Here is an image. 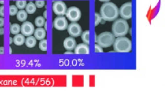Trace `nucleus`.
Masks as SVG:
<instances>
[{
    "label": "nucleus",
    "instance_id": "7c9ffc66",
    "mask_svg": "<svg viewBox=\"0 0 165 91\" xmlns=\"http://www.w3.org/2000/svg\"><path fill=\"white\" fill-rule=\"evenodd\" d=\"M44 18H47V12L46 11H45V12H44Z\"/></svg>",
    "mask_w": 165,
    "mask_h": 91
},
{
    "label": "nucleus",
    "instance_id": "39448f33",
    "mask_svg": "<svg viewBox=\"0 0 165 91\" xmlns=\"http://www.w3.org/2000/svg\"><path fill=\"white\" fill-rule=\"evenodd\" d=\"M65 15L69 21L72 22H76L80 20L81 17V12L78 8L75 6H71L67 9Z\"/></svg>",
    "mask_w": 165,
    "mask_h": 91
},
{
    "label": "nucleus",
    "instance_id": "5701e85b",
    "mask_svg": "<svg viewBox=\"0 0 165 91\" xmlns=\"http://www.w3.org/2000/svg\"><path fill=\"white\" fill-rule=\"evenodd\" d=\"M102 19V18L100 14H98V12H96V13L95 14V26H98V25L101 23Z\"/></svg>",
    "mask_w": 165,
    "mask_h": 91
},
{
    "label": "nucleus",
    "instance_id": "2eb2a0df",
    "mask_svg": "<svg viewBox=\"0 0 165 91\" xmlns=\"http://www.w3.org/2000/svg\"><path fill=\"white\" fill-rule=\"evenodd\" d=\"M25 45L27 46L28 47H34L35 45H36V38L33 36H29L25 38Z\"/></svg>",
    "mask_w": 165,
    "mask_h": 91
},
{
    "label": "nucleus",
    "instance_id": "cd10ccee",
    "mask_svg": "<svg viewBox=\"0 0 165 91\" xmlns=\"http://www.w3.org/2000/svg\"><path fill=\"white\" fill-rule=\"evenodd\" d=\"M4 24H5V21H4V18L2 17V18H0V28L3 27Z\"/></svg>",
    "mask_w": 165,
    "mask_h": 91
},
{
    "label": "nucleus",
    "instance_id": "f8f14e48",
    "mask_svg": "<svg viewBox=\"0 0 165 91\" xmlns=\"http://www.w3.org/2000/svg\"><path fill=\"white\" fill-rule=\"evenodd\" d=\"M76 41L73 37H68L64 41V47L68 50H72L76 47Z\"/></svg>",
    "mask_w": 165,
    "mask_h": 91
},
{
    "label": "nucleus",
    "instance_id": "b1692460",
    "mask_svg": "<svg viewBox=\"0 0 165 91\" xmlns=\"http://www.w3.org/2000/svg\"><path fill=\"white\" fill-rule=\"evenodd\" d=\"M17 12H18V8L15 5H10V7H9V14H10V15H15L17 14Z\"/></svg>",
    "mask_w": 165,
    "mask_h": 91
},
{
    "label": "nucleus",
    "instance_id": "7ed1b4c3",
    "mask_svg": "<svg viewBox=\"0 0 165 91\" xmlns=\"http://www.w3.org/2000/svg\"><path fill=\"white\" fill-rule=\"evenodd\" d=\"M114 50L116 52L119 53H127L131 50L132 48V43L131 41L124 37H117L114 42Z\"/></svg>",
    "mask_w": 165,
    "mask_h": 91
},
{
    "label": "nucleus",
    "instance_id": "ddd939ff",
    "mask_svg": "<svg viewBox=\"0 0 165 91\" xmlns=\"http://www.w3.org/2000/svg\"><path fill=\"white\" fill-rule=\"evenodd\" d=\"M46 36V32L45 29L42 28H39L34 32V37L36 38V40H42L45 38Z\"/></svg>",
    "mask_w": 165,
    "mask_h": 91
},
{
    "label": "nucleus",
    "instance_id": "423d86ee",
    "mask_svg": "<svg viewBox=\"0 0 165 91\" xmlns=\"http://www.w3.org/2000/svg\"><path fill=\"white\" fill-rule=\"evenodd\" d=\"M119 14L121 17V18L124 19H130L132 17V3L131 2H126L123 4L120 9H119Z\"/></svg>",
    "mask_w": 165,
    "mask_h": 91
},
{
    "label": "nucleus",
    "instance_id": "9b49d317",
    "mask_svg": "<svg viewBox=\"0 0 165 91\" xmlns=\"http://www.w3.org/2000/svg\"><path fill=\"white\" fill-rule=\"evenodd\" d=\"M90 53V47L88 45L81 43L76 45L75 48V54H89Z\"/></svg>",
    "mask_w": 165,
    "mask_h": 91
},
{
    "label": "nucleus",
    "instance_id": "c85d7f7f",
    "mask_svg": "<svg viewBox=\"0 0 165 91\" xmlns=\"http://www.w3.org/2000/svg\"><path fill=\"white\" fill-rule=\"evenodd\" d=\"M0 54H4V47H0Z\"/></svg>",
    "mask_w": 165,
    "mask_h": 91
},
{
    "label": "nucleus",
    "instance_id": "473e14b6",
    "mask_svg": "<svg viewBox=\"0 0 165 91\" xmlns=\"http://www.w3.org/2000/svg\"><path fill=\"white\" fill-rule=\"evenodd\" d=\"M72 54V52H70V51H67V52H65V54Z\"/></svg>",
    "mask_w": 165,
    "mask_h": 91
},
{
    "label": "nucleus",
    "instance_id": "bb28decb",
    "mask_svg": "<svg viewBox=\"0 0 165 91\" xmlns=\"http://www.w3.org/2000/svg\"><path fill=\"white\" fill-rule=\"evenodd\" d=\"M4 15H5V13H4V6L2 5V6H0V16L3 17Z\"/></svg>",
    "mask_w": 165,
    "mask_h": 91
},
{
    "label": "nucleus",
    "instance_id": "4468645a",
    "mask_svg": "<svg viewBox=\"0 0 165 91\" xmlns=\"http://www.w3.org/2000/svg\"><path fill=\"white\" fill-rule=\"evenodd\" d=\"M25 36L22 34H17L15 35V37L13 38V43L17 46L22 45L25 43Z\"/></svg>",
    "mask_w": 165,
    "mask_h": 91
},
{
    "label": "nucleus",
    "instance_id": "2f4dec72",
    "mask_svg": "<svg viewBox=\"0 0 165 91\" xmlns=\"http://www.w3.org/2000/svg\"><path fill=\"white\" fill-rule=\"evenodd\" d=\"M100 2H109L110 0H99Z\"/></svg>",
    "mask_w": 165,
    "mask_h": 91
},
{
    "label": "nucleus",
    "instance_id": "f3484780",
    "mask_svg": "<svg viewBox=\"0 0 165 91\" xmlns=\"http://www.w3.org/2000/svg\"><path fill=\"white\" fill-rule=\"evenodd\" d=\"M36 8H37V7H36L35 4L34 2H29V3L26 5V6H25V11H26V12L29 13V14H33V13L35 12Z\"/></svg>",
    "mask_w": 165,
    "mask_h": 91
},
{
    "label": "nucleus",
    "instance_id": "c756f323",
    "mask_svg": "<svg viewBox=\"0 0 165 91\" xmlns=\"http://www.w3.org/2000/svg\"><path fill=\"white\" fill-rule=\"evenodd\" d=\"M3 34H4V29L2 27V28H0V35H2Z\"/></svg>",
    "mask_w": 165,
    "mask_h": 91
},
{
    "label": "nucleus",
    "instance_id": "4be33fe9",
    "mask_svg": "<svg viewBox=\"0 0 165 91\" xmlns=\"http://www.w3.org/2000/svg\"><path fill=\"white\" fill-rule=\"evenodd\" d=\"M39 48L42 50V51H46L47 50V40L46 39H42L41 40L40 43H39Z\"/></svg>",
    "mask_w": 165,
    "mask_h": 91
},
{
    "label": "nucleus",
    "instance_id": "f03ea898",
    "mask_svg": "<svg viewBox=\"0 0 165 91\" xmlns=\"http://www.w3.org/2000/svg\"><path fill=\"white\" fill-rule=\"evenodd\" d=\"M129 31V25L124 18H117L112 25V34L115 37L125 36Z\"/></svg>",
    "mask_w": 165,
    "mask_h": 91
},
{
    "label": "nucleus",
    "instance_id": "0eeeda50",
    "mask_svg": "<svg viewBox=\"0 0 165 91\" xmlns=\"http://www.w3.org/2000/svg\"><path fill=\"white\" fill-rule=\"evenodd\" d=\"M68 32L70 35V36L75 38V37H79L81 36L82 33L81 28L79 24L77 22H72L71 24H68Z\"/></svg>",
    "mask_w": 165,
    "mask_h": 91
},
{
    "label": "nucleus",
    "instance_id": "6e6552de",
    "mask_svg": "<svg viewBox=\"0 0 165 91\" xmlns=\"http://www.w3.org/2000/svg\"><path fill=\"white\" fill-rule=\"evenodd\" d=\"M52 9L54 13L57 15L59 16H63L65 15L66 11H67V6L65 3L62 1H55L52 6Z\"/></svg>",
    "mask_w": 165,
    "mask_h": 91
},
{
    "label": "nucleus",
    "instance_id": "393cba45",
    "mask_svg": "<svg viewBox=\"0 0 165 91\" xmlns=\"http://www.w3.org/2000/svg\"><path fill=\"white\" fill-rule=\"evenodd\" d=\"M45 1H43V0H36L35 1V5H36V7H38V8H42L44 5H45Z\"/></svg>",
    "mask_w": 165,
    "mask_h": 91
},
{
    "label": "nucleus",
    "instance_id": "f704fd0d",
    "mask_svg": "<svg viewBox=\"0 0 165 91\" xmlns=\"http://www.w3.org/2000/svg\"><path fill=\"white\" fill-rule=\"evenodd\" d=\"M0 3H2V4H3V3H4V2H3V1H0Z\"/></svg>",
    "mask_w": 165,
    "mask_h": 91
},
{
    "label": "nucleus",
    "instance_id": "6ab92c4d",
    "mask_svg": "<svg viewBox=\"0 0 165 91\" xmlns=\"http://www.w3.org/2000/svg\"><path fill=\"white\" fill-rule=\"evenodd\" d=\"M46 22L45 18L42 16H39L35 18V25L39 27V28H42L43 27V25H45V23Z\"/></svg>",
    "mask_w": 165,
    "mask_h": 91
},
{
    "label": "nucleus",
    "instance_id": "72a5a7b5",
    "mask_svg": "<svg viewBox=\"0 0 165 91\" xmlns=\"http://www.w3.org/2000/svg\"><path fill=\"white\" fill-rule=\"evenodd\" d=\"M12 38H10V44H12Z\"/></svg>",
    "mask_w": 165,
    "mask_h": 91
},
{
    "label": "nucleus",
    "instance_id": "dca6fc26",
    "mask_svg": "<svg viewBox=\"0 0 165 91\" xmlns=\"http://www.w3.org/2000/svg\"><path fill=\"white\" fill-rule=\"evenodd\" d=\"M17 15V19L20 22H25V20L27 19L28 17V13L26 12V11L21 9L20 11H19L16 14Z\"/></svg>",
    "mask_w": 165,
    "mask_h": 91
},
{
    "label": "nucleus",
    "instance_id": "a211bd4d",
    "mask_svg": "<svg viewBox=\"0 0 165 91\" xmlns=\"http://www.w3.org/2000/svg\"><path fill=\"white\" fill-rule=\"evenodd\" d=\"M21 32V26L19 24L14 23L10 25V32L12 35H17Z\"/></svg>",
    "mask_w": 165,
    "mask_h": 91
},
{
    "label": "nucleus",
    "instance_id": "1a4fd4ad",
    "mask_svg": "<svg viewBox=\"0 0 165 91\" xmlns=\"http://www.w3.org/2000/svg\"><path fill=\"white\" fill-rule=\"evenodd\" d=\"M55 29L58 31H64L68 28V20L64 16H58L56 17L53 22Z\"/></svg>",
    "mask_w": 165,
    "mask_h": 91
},
{
    "label": "nucleus",
    "instance_id": "aec40b11",
    "mask_svg": "<svg viewBox=\"0 0 165 91\" xmlns=\"http://www.w3.org/2000/svg\"><path fill=\"white\" fill-rule=\"evenodd\" d=\"M81 39L83 41V42L85 44H87L88 45L89 42H90V32L88 30L84 32L83 33H81Z\"/></svg>",
    "mask_w": 165,
    "mask_h": 91
},
{
    "label": "nucleus",
    "instance_id": "412c9836",
    "mask_svg": "<svg viewBox=\"0 0 165 91\" xmlns=\"http://www.w3.org/2000/svg\"><path fill=\"white\" fill-rule=\"evenodd\" d=\"M26 5H27V2H26L25 0H18L15 2V6L18 8H19L20 10L25 8V6H26Z\"/></svg>",
    "mask_w": 165,
    "mask_h": 91
},
{
    "label": "nucleus",
    "instance_id": "f257e3e1",
    "mask_svg": "<svg viewBox=\"0 0 165 91\" xmlns=\"http://www.w3.org/2000/svg\"><path fill=\"white\" fill-rule=\"evenodd\" d=\"M119 9L117 6L111 2H105L100 9V15L102 18L107 22H112L117 18Z\"/></svg>",
    "mask_w": 165,
    "mask_h": 91
},
{
    "label": "nucleus",
    "instance_id": "9d476101",
    "mask_svg": "<svg viewBox=\"0 0 165 91\" xmlns=\"http://www.w3.org/2000/svg\"><path fill=\"white\" fill-rule=\"evenodd\" d=\"M35 32V27L30 22H25L21 25V32L24 36H31Z\"/></svg>",
    "mask_w": 165,
    "mask_h": 91
},
{
    "label": "nucleus",
    "instance_id": "a878e982",
    "mask_svg": "<svg viewBox=\"0 0 165 91\" xmlns=\"http://www.w3.org/2000/svg\"><path fill=\"white\" fill-rule=\"evenodd\" d=\"M95 52H96V53H98V52H99V53H102V52H103V49H102V47L100 45H98V44H96V45H95Z\"/></svg>",
    "mask_w": 165,
    "mask_h": 91
},
{
    "label": "nucleus",
    "instance_id": "20e7f679",
    "mask_svg": "<svg viewBox=\"0 0 165 91\" xmlns=\"http://www.w3.org/2000/svg\"><path fill=\"white\" fill-rule=\"evenodd\" d=\"M115 40V36L108 32H105L101 33L97 37V42L98 43V45L102 47H108L114 44V42Z\"/></svg>",
    "mask_w": 165,
    "mask_h": 91
}]
</instances>
